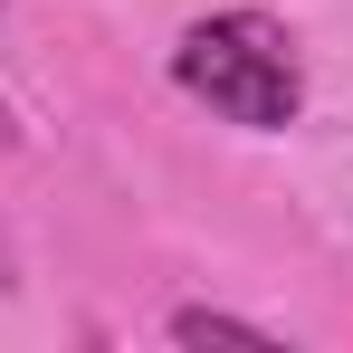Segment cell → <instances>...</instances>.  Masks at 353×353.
I'll return each mask as SVG.
<instances>
[{
    "instance_id": "6da1fadb",
    "label": "cell",
    "mask_w": 353,
    "mask_h": 353,
    "mask_svg": "<svg viewBox=\"0 0 353 353\" xmlns=\"http://www.w3.org/2000/svg\"><path fill=\"white\" fill-rule=\"evenodd\" d=\"M172 77L210 105V115L248 124V134H277V124H296V105H305L296 48H287V29H277L268 10H220V19L181 29Z\"/></svg>"
},
{
    "instance_id": "7a4b0ae2",
    "label": "cell",
    "mask_w": 353,
    "mask_h": 353,
    "mask_svg": "<svg viewBox=\"0 0 353 353\" xmlns=\"http://www.w3.org/2000/svg\"><path fill=\"white\" fill-rule=\"evenodd\" d=\"M172 344H248V353H277V334L248 325V315H220V305H181V315H172Z\"/></svg>"
},
{
    "instance_id": "3957f363",
    "label": "cell",
    "mask_w": 353,
    "mask_h": 353,
    "mask_svg": "<svg viewBox=\"0 0 353 353\" xmlns=\"http://www.w3.org/2000/svg\"><path fill=\"white\" fill-rule=\"evenodd\" d=\"M10 277H19V268H10V239H0V287H10Z\"/></svg>"
},
{
    "instance_id": "277c9868",
    "label": "cell",
    "mask_w": 353,
    "mask_h": 353,
    "mask_svg": "<svg viewBox=\"0 0 353 353\" xmlns=\"http://www.w3.org/2000/svg\"><path fill=\"white\" fill-rule=\"evenodd\" d=\"M0 143H19V124H10V105H0Z\"/></svg>"
}]
</instances>
